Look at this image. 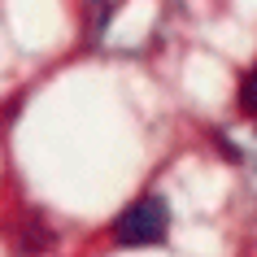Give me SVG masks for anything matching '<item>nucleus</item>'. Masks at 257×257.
<instances>
[{
  "label": "nucleus",
  "mask_w": 257,
  "mask_h": 257,
  "mask_svg": "<svg viewBox=\"0 0 257 257\" xmlns=\"http://www.w3.org/2000/svg\"><path fill=\"white\" fill-rule=\"evenodd\" d=\"M48 244H53V227H44L40 218H27L22 231H18V248H22L27 257H35V253H44Z\"/></svg>",
  "instance_id": "2"
},
{
  "label": "nucleus",
  "mask_w": 257,
  "mask_h": 257,
  "mask_svg": "<svg viewBox=\"0 0 257 257\" xmlns=\"http://www.w3.org/2000/svg\"><path fill=\"white\" fill-rule=\"evenodd\" d=\"M240 109L248 118H257V70H248L244 83H240Z\"/></svg>",
  "instance_id": "3"
},
{
  "label": "nucleus",
  "mask_w": 257,
  "mask_h": 257,
  "mask_svg": "<svg viewBox=\"0 0 257 257\" xmlns=\"http://www.w3.org/2000/svg\"><path fill=\"white\" fill-rule=\"evenodd\" d=\"M166 227H170V209H166L162 196H140L118 214L113 222V240L122 248H153V244L166 240Z\"/></svg>",
  "instance_id": "1"
}]
</instances>
